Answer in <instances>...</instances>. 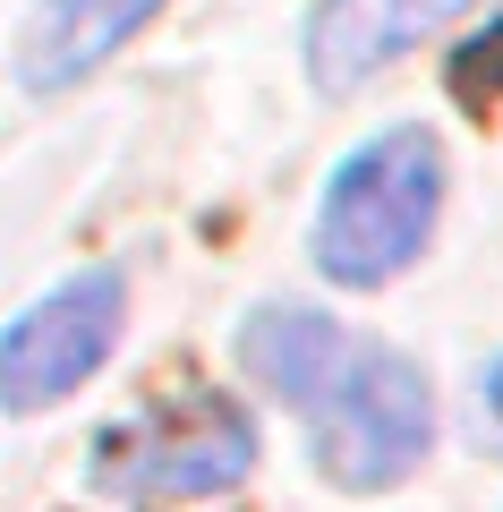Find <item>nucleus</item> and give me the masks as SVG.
<instances>
[{"label":"nucleus","instance_id":"1","mask_svg":"<svg viewBox=\"0 0 503 512\" xmlns=\"http://www.w3.org/2000/svg\"><path fill=\"white\" fill-rule=\"evenodd\" d=\"M435 214H444V146L435 128L393 120L376 137L333 163V188L316 205V274L342 282V291H384L393 274H410L435 239Z\"/></svg>","mask_w":503,"mask_h":512},{"label":"nucleus","instance_id":"2","mask_svg":"<svg viewBox=\"0 0 503 512\" xmlns=\"http://www.w3.org/2000/svg\"><path fill=\"white\" fill-rule=\"evenodd\" d=\"M299 419H307V453H316L324 487L384 495L435 453V384L393 342H342L333 367L307 384Z\"/></svg>","mask_w":503,"mask_h":512},{"label":"nucleus","instance_id":"3","mask_svg":"<svg viewBox=\"0 0 503 512\" xmlns=\"http://www.w3.org/2000/svg\"><path fill=\"white\" fill-rule=\"evenodd\" d=\"M256 470V419L248 402L214 393V384H171L145 410L111 419L94 436V487L128 495V504H197V495H231Z\"/></svg>","mask_w":503,"mask_h":512},{"label":"nucleus","instance_id":"4","mask_svg":"<svg viewBox=\"0 0 503 512\" xmlns=\"http://www.w3.org/2000/svg\"><path fill=\"white\" fill-rule=\"evenodd\" d=\"M128 325V274L120 265H86V274L52 282L35 308L0 325V410H52L111 359Z\"/></svg>","mask_w":503,"mask_h":512},{"label":"nucleus","instance_id":"5","mask_svg":"<svg viewBox=\"0 0 503 512\" xmlns=\"http://www.w3.org/2000/svg\"><path fill=\"white\" fill-rule=\"evenodd\" d=\"M478 9L486 0H316L299 52H307L316 94H359V86H376L401 52L435 43L444 26L478 18Z\"/></svg>","mask_w":503,"mask_h":512},{"label":"nucleus","instance_id":"6","mask_svg":"<svg viewBox=\"0 0 503 512\" xmlns=\"http://www.w3.org/2000/svg\"><path fill=\"white\" fill-rule=\"evenodd\" d=\"M154 18H162V0H35V18L18 35L26 94H69L111 52H128V35H145Z\"/></svg>","mask_w":503,"mask_h":512},{"label":"nucleus","instance_id":"7","mask_svg":"<svg viewBox=\"0 0 503 512\" xmlns=\"http://www.w3.org/2000/svg\"><path fill=\"white\" fill-rule=\"evenodd\" d=\"M342 342H350V333L333 325L324 308H307V299H265V308H248V325H239V367L265 384L273 402L299 410L307 384L333 367V350H342Z\"/></svg>","mask_w":503,"mask_h":512},{"label":"nucleus","instance_id":"8","mask_svg":"<svg viewBox=\"0 0 503 512\" xmlns=\"http://www.w3.org/2000/svg\"><path fill=\"white\" fill-rule=\"evenodd\" d=\"M452 94H461L478 120H486V111H503V18H486L478 35L452 52Z\"/></svg>","mask_w":503,"mask_h":512},{"label":"nucleus","instance_id":"9","mask_svg":"<svg viewBox=\"0 0 503 512\" xmlns=\"http://www.w3.org/2000/svg\"><path fill=\"white\" fill-rule=\"evenodd\" d=\"M486 419L503 427V367H495V376H486Z\"/></svg>","mask_w":503,"mask_h":512}]
</instances>
